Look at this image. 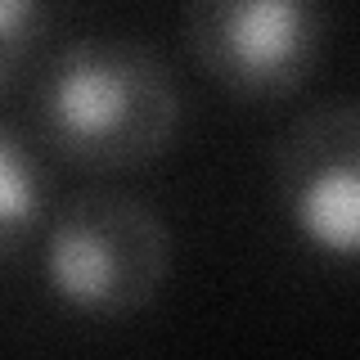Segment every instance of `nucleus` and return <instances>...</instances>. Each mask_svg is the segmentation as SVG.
Returning <instances> with one entry per match:
<instances>
[{
    "label": "nucleus",
    "instance_id": "1",
    "mask_svg": "<svg viewBox=\"0 0 360 360\" xmlns=\"http://www.w3.org/2000/svg\"><path fill=\"white\" fill-rule=\"evenodd\" d=\"M180 112L172 68L135 41H72L37 77L41 140L86 172H131L162 158Z\"/></svg>",
    "mask_w": 360,
    "mask_h": 360
},
{
    "label": "nucleus",
    "instance_id": "2",
    "mask_svg": "<svg viewBox=\"0 0 360 360\" xmlns=\"http://www.w3.org/2000/svg\"><path fill=\"white\" fill-rule=\"evenodd\" d=\"M172 270V234L144 198L86 189L68 198L41 239V279L77 315L117 320L144 311Z\"/></svg>",
    "mask_w": 360,
    "mask_h": 360
},
{
    "label": "nucleus",
    "instance_id": "3",
    "mask_svg": "<svg viewBox=\"0 0 360 360\" xmlns=\"http://www.w3.org/2000/svg\"><path fill=\"white\" fill-rule=\"evenodd\" d=\"M324 27V0H185L194 63L243 104H275L307 86Z\"/></svg>",
    "mask_w": 360,
    "mask_h": 360
},
{
    "label": "nucleus",
    "instance_id": "4",
    "mask_svg": "<svg viewBox=\"0 0 360 360\" xmlns=\"http://www.w3.org/2000/svg\"><path fill=\"white\" fill-rule=\"evenodd\" d=\"M275 207L307 248L360 266V95L324 99L270 149Z\"/></svg>",
    "mask_w": 360,
    "mask_h": 360
},
{
    "label": "nucleus",
    "instance_id": "5",
    "mask_svg": "<svg viewBox=\"0 0 360 360\" xmlns=\"http://www.w3.org/2000/svg\"><path fill=\"white\" fill-rule=\"evenodd\" d=\"M50 176L14 127L0 122V262L14 257L45 217Z\"/></svg>",
    "mask_w": 360,
    "mask_h": 360
},
{
    "label": "nucleus",
    "instance_id": "6",
    "mask_svg": "<svg viewBox=\"0 0 360 360\" xmlns=\"http://www.w3.org/2000/svg\"><path fill=\"white\" fill-rule=\"evenodd\" d=\"M45 18H50V0H0V90L37 50Z\"/></svg>",
    "mask_w": 360,
    "mask_h": 360
}]
</instances>
